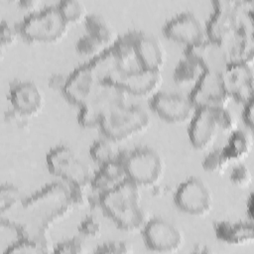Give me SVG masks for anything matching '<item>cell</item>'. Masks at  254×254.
<instances>
[{
	"label": "cell",
	"mask_w": 254,
	"mask_h": 254,
	"mask_svg": "<svg viewBox=\"0 0 254 254\" xmlns=\"http://www.w3.org/2000/svg\"><path fill=\"white\" fill-rule=\"evenodd\" d=\"M23 207L29 222L19 224L22 238L32 239L49 246L46 236L47 228L73 205L68 189L61 184H53L27 198L23 202Z\"/></svg>",
	"instance_id": "1"
},
{
	"label": "cell",
	"mask_w": 254,
	"mask_h": 254,
	"mask_svg": "<svg viewBox=\"0 0 254 254\" xmlns=\"http://www.w3.org/2000/svg\"><path fill=\"white\" fill-rule=\"evenodd\" d=\"M126 64L114 49L109 47L99 56L75 68L67 76L63 93L70 103L82 106L106 80L125 69Z\"/></svg>",
	"instance_id": "2"
},
{
	"label": "cell",
	"mask_w": 254,
	"mask_h": 254,
	"mask_svg": "<svg viewBox=\"0 0 254 254\" xmlns=\"http://www.w3.org/2000/svg\"><path fill=\"white\" fill-rule=\"evenodd\" d=\"M99 205L123 231L134 232L142 229L146 223L145 213L140 206L139 187L128 179L101 193Z\"/></svg>",
	"instance_id": "3"
},
{
	"label": "cell",
	"mask_w": 254,
	"mask_h": 254,
	"mask_svg": "<svg viewBox=\"0 0 254 254\" xmlns=\"http://www.w3.org/2000/svg\"><path fill=\"white\" fill-rule=\"evenodd\" d=\"M67 30L57 6H49L27 16L20 24L19 32L30 42L52 43L62 39Z\"/></svg>",
	"instance_id": "4"
},
{
	"label": "cell",
	"mask_w": 254,
	"mask_h": 254,
	"mask_svg": "<svg viewBox=\"0 0 254 254\" xmlns=\"http://www.w3.org/2000/svg\"><path fill=\"white\" fill-rule=\"evenodd\" d=\"M124 165L127 179L138 187L155 185L163 173V161L160 155L151 148L139 147L118 154Z\"/></svg>",
	"instance_id": "5"
},
{
	"label": "cell",
	"mask_w": 254,
	"mask_h": 254,
	"mask_svg": "<svg viewBox=\"0 0 254 254\" xmlns=\"http://www.w3.org/2000/svg\"><path fill=\"white\" fill-rule=\"evenodd\" d=\"M126 92L114 84L104 83L102 87L82 106L77 116L78 123L84 128H93L113 112L126 105Z\"/></svg>",
	"instance_id": "6"
},
{
	"label": "cell",
	"mask_w": 254,
	"mask_h": 254,
	"mask_svg": "<svg viewBox=\"0 0 254 254\" xmlns=\"http://www.w3.org/2000/svg\"><path fill=\"white\" fill-rule=\"evenodd\" d=\"M150 122V116L144 108L139 105H125L109 115L99 127L107 139L119 142L143 132Z\"/></svg>",
	"instance_id": "7"
},
{
	"label": "cell",
	"mask_w": 254,
	"mask_h": 254,
	"mask_svg": "<svg viewBox=\"0 0 254 254\" xmlns=\"http://www.w3.org/2000/svg\"><path fill=\"white\" fill-rule=\"evenodd\" d=\"M47 166L51 174L66 181L69 186L85 188L91 182L89 168L66 146H58L47 155Z\"/></svg>",
	"instance_id": "8"
},
{
	"label": "cell",
	"mask_w": 254,
	"mask_h": 254,
	"mask_svg": "<svg viewBox=\"0 0 254 254\" xmlns=\"http://www.w3.org/2000/svg\"><path fill=\"white\" fill-rule=\"evenodd\" d=\"M250 2L218 0L213 1V12L206 24V38L225 43L237 30L242 10Z\"/></svg>",
	"instance_id": "9"
},
{
	"label": "cell",
	"mask_w": 254,
	"mask_h": 254,
	"mask_svg": "<svg viewBox=\"0 0 254 254\" xmlns=\"http://www.w3.org/2000/svg\"><path fill=\"white\" fill-rule=\"evenodd\" d=\"M163 82L161 71H154L145 68H127L119 71L104 83L118 86L126 93L136 96L155 95Z\"/></svg>",
	"instance_id": "10"
},
{
	"label": "cell",
	"mask_w": 254,
	"mask_h": 254,
	"mask_svg": "<svg viewBox=\"0 0 254 254\" xmlns=\"http://www.w3.org/2000/svg\"><path fill=\"white\" fill-rule=\"evenodd\" d=\"M230 98L223 85L221 74L213 72H203L189 96L195 109L227 107Z\"/></svg>",
	"instance_id": "11"
},
{
	"label": "cell",
	"mask_w": 254,
	"mask_h": 254,
	"mask_svg": "<svg viewBox=\"0 0 254 254\" xmlns=\"http://www.w3.org/2000/svg\"><path fill=\"white\" fill-rule=\"evenodd\" d=\"M185 56L197 64L204 72L221 74L230 64L225 45L207 38L188 46L185 50Z\"/></svg>",
	"instance_id": "12"
},
{
	"label": "cell",
	"mask_w": 254,
	"mask_h": 254,
	"mask_svg": "<svg viewBox=\"0 0 254 254\" xmlns=\"http://www.w3.org/2000/svg\"><path fill=\"white\" fill-rule=\"evenodd\" d=\"M143 238L147 247L156 252H175L184 243L181 230L164 218H153L145 223Z\"/></svg>",
	"instance_id": "13"
},
{
	"label": "cell",
	"mask_w": 254,
	"mask_h": 254,
	"mask_svg": "<svg viewBox=\"0 0 254 254\" xmlns=\"http://www.w3.org/2000/svg\"><path fill=\"white\" fill-rule=\"evenodd\" d=\"M177 206L192 215L207 213L212 204L210 190L198 178H190L180 185L175 194Z\"/></svg>",
	"instance_id": "14"
},
{
	"label": "cell",
	"mask_w": 254,
	"mask_h": 254,
	"mask_svg": "<svg viewBox=\"0 0 254 254\" xmlns=\"http://www.w3.org/2000/svg\"><path fill=\"white\" fill-rule=\"evenodd\" d=\"M150 106L157 115L172 123H182L189 120L195 110L189 97L169 92H157L153 95Z\"/></svg>",
	"instance_id": "15"
},
{
	"label": "cell",
	"mask_w": 254,
	"mask_h": 254,
	"mask_svg": "<svg viewBox=\"0 0 254 254\" xmlns=\"http://www.w3.org/2000/svg\"><path fill=\"white\" fill-rule=\"evenodd\" d=\"M163 33L172 41L186 44L187 47L206 39L200 20L190 12L181 13L169 20L163 28Z\"/></svg>",
	"instance_id": "16"
},
{
	"label": "cell",
	"mask_w": 254,
	"mask_h": 254,
	"mask_svg": "<svg viewBox=\"0 0 254 254\" xmlns=\"http://www.w3.org/2000/svg\"><path fill=\"white\" fill-rule=\"evenodd\" d=\"M219 127L212 108L195 109L189 127V138L195 149H205L215 140Z\"/></svg>",
	"instance_id": "17"
},
{
	"label": "cell",
	"mask_w": 254,
	"mask_h": 254,
	"mask_svg": "<svg viewBox=\"0 0 254 254\" xmlns=\"http://www.w3.org/2000/svg\"><path fill=\"white\" fill-rule=\"evenodd\" d=\"M9 100L14 111L23 116L37 114L44 103L41 90L35 83L30 81L15 83L10 88Z\"/></svg>",
	"instance_id": "18"
},
{
	"label": "cell",
	"mask_w": 254,
	"mask_h": 254,
	"mask_svg": "<svg viewBox=\"0 0 254 254\" xmlns=\"http://www.w3.org/2000/svg\"><path fill=\"white\" fill-rule=\"evenodd\" d=\"M134 56L141 68L161 71L165 64V52L161 43L153 36L138 31L134 45Z\"/></svg>",
	"instance_id": "19"
},
{
	"label": "cell",
	"mask_w": 254,
	"mask_h": 254,
	"mask_svg": "<svg viewBox=\"0 0 254 254\" xmlns=\"http://www.w3.org/2000/svg\"><path fill=\"white\" fill-rule=\"evenodd\" d=\"M127 179L123 163L117 158L101 165L100 170L92 177L90 185L99 195L104 193Z\"/></svg>",
	"instance_id": "20"
},
{
	"label": "cell",
	"mask_w": 254,
	"mask_h": 254,
	"mask_svg": "<svg viewBox=\"0 0 254 254\" xmlns=\"http://www.w3.org/2000/svg\"><path fill=\"white\" fill-rule=\"evenodd\" d=\"M214 230L217 238L228 244L249 243L254 237L252 222L233 223L230 221H220L215 224Z\"/></svg>",
	"instance_id": "21"
},
{
	"label": "cell",
	"mask_w": 254,
	"mask_h": 254,
	"mask_svg": "<svg viewBox=\"0 0 254 254\" xmlns=\"http://www.w3.org/2000/svg\"><path fill=\"white\" fill-rule=\"evenodd\" d=\"M223 85L232 96L244 85L253 81L252 64L247 63H230L221 73Z\"/></svg>",
	"instance_id": "22"
},
{
	"label": "cell",
	"mask_w": 254,
	"mask_h": 254,
	"mask_svg": "<svg viewBox=\"0 0 254 254\" xmlns=\"http://www.w3.org/2000/svg\"><path fill=\"white\" fill-rule=\"evenodd\" d=\"M85 27L87 34L102 44L105 48L111 47L117 40L114 29L101 15H87L85 18Z\"/></svg>",
	"instance_id": "23"
},
{
	"label": "cell",
	"mask_w": 254,
	"mask_h": 254,
	"mask_svg": "<svg viewBox=\"0 0 254 254\" xmlns=\"http://www.w3.org/2000/svg\"><path fill=\"white\" fill-rule=\"evenodd\" d=\"M228 161H239L244 159L251 150V139L242 130H234L225 147L222 148Z\"/></svg>",
	"instance_id": "24"
},
{
	"label": "cell",
	"mask_w": 254,
	"mask_h": 254,
	"mask_svg": "<svg viewBox=\"0 0 254 254\" xmlns=\"http://www.w3.org/2000/svg\"><path fill=\"white\" fill-rule=\"evenodd\" d=\"M203 72L204 71L197 64L185 58V60L180 61L175 67L173 77L175 82L180 85L195 84Z\"/></svg>",
	"instance_id": "25"
},
{
	"label": "cell",
	"mask_w": 254,
	"mask_h": 254,
	"mask_svg": "<svg viewBox=\"0 0 254 254\" xmlns=\"http://www.w3.org/2000/svg\"><path fill=\"white\" fill-rule=\"evenodd\" d=\"M109 139L107 140H97L95 141L89 150L90 157L92 160L100 165H103L107 162H110L112 160L117 159L118 154L116 152L115 146L113 143H111Z\"/></svg>",
	"instance_id": "26"
},
{
	"label": "cell",
	"mask_w": 254,
	"mask_h": 254,
	"mask_svg": "<svg viewBox=\"0 0 254 254\" xmlns=\"http://www.w3.org/2000/svg\"><path fill=\"white\" fill-rule=\"evenodd\" d=\"M63 19L68 25L86 18V9L82 2L77 0L61 1L57 5Z\"/></svg>",
	"instance_id": "27"
},
{
	"label": "cell",
	"mask_w": 254,
	"mask_h": 254,
	"mask_svg": "<svg viewBox=\"0 0 254 254\" xmlns=\"http://www.w3.org/2000/svg\"><path fill=\"white\" fill-rule=\"evenodd\" d=\"M45 252H48V248L45 245L27 238L17 240L4 251L5 254H37Z\"/></svg>",
	"instance_id": "28"
},
{
	"label": "cell",
	"mask_w": 254,
	"mask_h": 254,
	"mask_svg": "<svg viewBox=\"0 0 254 254\" xmlns=\"http://www.w3.org/2000/svg\"><path fill=\"white\" fill-rule=\"evenodd\" d=\"M75 48L79 55L83 57H91L92 59L99 56L107 49L88 34L77 41Z\"/></svg>",
	"instance_id": "29"
},
{
	"label": "cell",
	"mask_w": 254,
	"mask_h": 254,
	"mask_svg": "<svg viewBox=\"0 0 254 254\" xmlns=\"http://www.w3.org/2000/svg\"><path fill=\"white\" fill-rule=\"evenodd\" d=\"M21 199L20 190L17 187L9 184L1 186L0 190V209L4 214L6 211L11 210Z\"/></svg>",
	"instance_id": "30"
},
{
	"label": "cell",
	"mask_w": 254,
	"mask_h": 254,
	"mask_svg": "<svg viewBox=\"0 0 254 254\" xmlns=\"http://www.w3.org/2000/svg\"><path fill=\"white\" fill-rule=\"evenodd\" d=\"M229 163L227 157L224 154L222 148L216 149L210 152L203 160L202 167L204 171L209 173H219L221 172Z\"/></svg>",
	"instance_id": "31"
},
{
	"label": "cell",
	"mask_w": 254,
	"mask_h": 254,
	"mask_svg": "<svg viewBox=\"0 0 254 254\" xmlns=\"http://www.w3.org/2000/svg\"><path fill=\"white\" fill-rule=\"evenodd\" d=\"M214 118L219 129L223 131L232 132L236 128V119L233 114L227 109V107L212 108Z\"/></svg>",
	"instance_id": "32"
},
{
	"label": "cell",
	"mask_w": 254,
	"mask_h": 254,
	"mask_svg": "<svg viewBox=\"0 0 254 254\" xmlns=\"http://www.w3.org/2000/svg\"><path fill=\"white\" fill-rule=\"evenodd\" d=\"M78 231L85 237H98L101 233V223L97 217L87 216L79 223Z\"/></svg>",
	"instance_id": "33"
},
{
	"label": "cell",
	"mask_w": 254,
	"mask_h": 254,
	"mask_svg": "<svg viewBox=\"0 0 254 254\" xmlns=\"http://www.w3.org/2000/svg\"><path fill=\"white\" fill-rule=\"evenodd\" d=\"M229 179L237 187H246L251 183L252 175L245 164H238L232 169Z\"/></svg>",
	"instance_id": "34"
},
{
	"label": "cell",
	"mask_w": 254,
	"mask_h": 254,
	"mask_svg": "<svg viewBox=\"0 0 254 254\" xmlns=\"http://www.w3.org/2000/svg\"><path fill=\"white\" fill-rule=\"evenodd\" d=\"M56 253H82L84 252L83 241L78 237H73L57 245Z\"/></svg>",
	"instance_id": "35"
},
{
	"label": "cell",
	"mask_w": 254,
	"mask_h": 254,
	"mask_svg": "<svg viewBox=\"0 0 254 254\" xmlns=\"http://www.w3.org/2000/svg\"><path fill=\"white\" fill-rule=\"evenodd\" d=\"M132 251V246L124 241H112L100 245L95 252L97 253H116L123 254Z\"/></svg>",
	"instance_id": "36"
},
{
	"label": "cell",
	"mask_w": 254,
	"mask_h": 254,
	"mask_svg": "<svg viewBox=\"0 0 254 254\" xmlns=\"http://www.w3.org/2000/svg\"><path fill=\"white\" fill-rule=\"evenodd\" d=\"M84 188H79L75 186H70L68 189L69 191V197L70 201L73 206H78V207H83L85 206L88 202V196L84 192Z\"/></svg>",
	"instance_id": "37"
},
{
	"label": "cell",
	"mask_w": 254,
	"mask_h": 254,
	"mask_svg": "<svg viewBox=\"0 0 254 254\" xmlns=\"http://www.w3.org/2000/svg\"><path fill=\"white\" fill-rule=\"evenodd\" d=\"M1 46L9 47L17 41L16 31L5 21H2L1 24Z\"/></svg>",
	"instance_id": "38"
},
{
	"label": "cell",
	"mask_w": 254,
	"mask_h": 254,
	"mask_svg": "<svg viewBox=\"0 0 254 254\" xmlns=\"http://www.w3.org/2000/svg\"><path fill=\"white\" fill-rule=\"evenodd\" d=\"M242 119H243V121H244V123L247 127H249L250 129L253 128V123H254V119H253V100L244 104Z\"/></svg>",
	"instance_id": "39"
},
{
	"label": "cell",
	"mask_w": 254,
	"mask_h": 254,
	"mask_svg": "<svg viewBox=\"0 0 254 254\" xmlns=\"http://www.w3.org/2000/svg\"><path fill=\"white\" fill-rule=\"evenodd\" d=\"M66 78L65 76L62 75V74H55L50 78V82L49 85L53 88V89H57V90H64V87L65 85L66 82Z\"/></svg>",
	"instance_id": "40"
},
{
	"label": "cell",
	"mask_w": 254,
	"mask_h": 254,
	"mask_svg": "<svg viewBox=\"0 0 254 254\" xmlns=\"http://www.w3.org/2000/svg\"><path fill=\"white\" fill-rule=\"evenodd\" d=\"M37 4H38V2L35 1V0H22V1L19 2V5L22 8H25L27 10L34 9L37 6Z\"/></svg>",
	"instance_id": "41"
},
{
	"label": "cell",
	"mask_w": 254,
	"mask_h": 254,
	"mask_svg": "<svg viewBox=\"0 0 254 254\" xmlns=\"http://www.w3.org/2000/svg\"><path fill=\"white\" fill-rule=\"evenodd\" d=\"M246 205H247L246 211H247V213H248V216L252 219V215H253V214H252V213H253V195H250V197H249V199H248Z\"/></svg>",
	"instance_id": "42"
}]
</instances>
